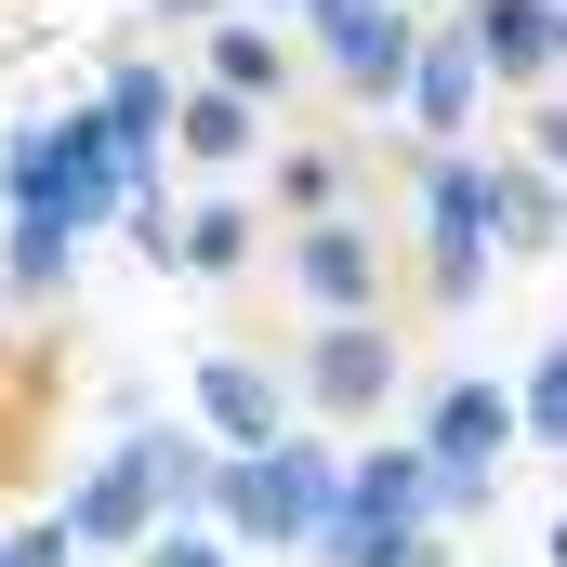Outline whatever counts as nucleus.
I'll use <instances>...</instances> for the list:
<instances>
[{
    "label": "nucleus",
    "instance_id": "obj_1",
    "mask_svg": "<svg viewBox=\"0 0 567 567\" xmlns=\"http://www.w3.org/2000/svg\"><path fill=\"white\" fill-rule=\"evenodd\" d=\"M0 185H13V212H53L66 238H106L120 198H133V158H120L93 93H53L27 133H0Z\"/></svg>",
    "mask_w": 567,
    "mask_h": 567
},
{
    "label": "nucleus",
    "instance_id": "obj_2",
    "mask_svg": "<svg viewBox=\"0 0 567 567\" xmlns=\"http://www.w3.org/2000/svg\"><path fill=\"white\" fill-rule=\"evenodd\" d=\"M330 475H343V449L317 423H278L265 449H225V462H212V515H198V528H225L238 555H290V542H317Z\"/></svg>",
    "mask_w": 567,
    "mask_h": 567
},
{
    "label": "nucleus",
    "instance_id": "obj_3",
    "mask_svg": "<svg viewBox=\"0 0 567 567\" xmlns=\"http://www.w3.org/2000/svg\"><path fill=\"white\" fill-rule=\"evenodd\" d=\"M410 449H423V515L435 528H475L502 502V475H515V396L488 370H449V383H423Z\"/></svg>",
    "mask_w": 567,
    "mask_h": 567
},
{
    "label": "nucleus",
    "instance_id": "obj_4",
    "mask_svg": "<svg viewBox=\"0 0 567 567\" xmlns=\"http://www.w3.org/2000/svg\"><path fill=\"white\" fill-rule=\"evenodd\" d=\"M278 370H290V410H303L317 435H357V423H383V410H396L410 343H396V317H317Z\"/></svg>",
    "mask_w": 567,
    "mask_h": 567
},
{
    "label": "nucleus",
    "instance_id": "obj_5",
    "mask_svg": "<svg viewBox=\"0 0 567 567\" xmlns=\"http://www.w3.org/2000/svg\"><path fill=\"white\" fill-rule=\"evenodd\" d=\"M410 185H423V303L435 317H475L488 303V158L475 145H410Z\"/></svg>",
    "mask_w": 567,
    "mask_h": 567
},
{
    "label": "nucleus",
    "instance_id": "obj_6",
    "mask_svg": "<svg viewBox=\"0 0 567 567\" xmlns=\"http://www.w3.org/2000/svg\"><path fill=\"white\" fill-rule=\"evenodd\" d=\"M303 40H317V66H330L357 106H396L423 13H410V0H317V13H303Z\"/></svg>",
    "mask_w": 567,
    "mask_h": 567
},
{
    "label": "nucleus",
    "instance_id": "obj_7",
    "mask_svg": "<svg viewBox=\"0 0 567 567\" xmlns=\"http://www.w3.org/2000/svg\"><path fill=\"white\" fill-rule=\"evenodd\" d=\"M185 423L212 435V449H265V435L303 423V410H290V370H278V357H251V343H212V357L185 370Z\"/></svg>",
    "mask_w": 567,
    "mask_h": 567
},
{
    "label": "nucleus",
    "instance_id": "obj_8",
    "mask_svg": "<svg viewBox=\"0 0 567 567\" xmlns=\"http://www.w3.org/2000/svg\"><path fill=\"white\" fill-rule=\"evenodd\" d=\"M396 120H410L423 145H475V120H488V66H475L462 13H423V40H410V80H396Z\"/></svg>",
    "mask_w": 567,
    "mask_h": 567
},
{
    "label": "nucleus",
    "instance_id": "obj_9",
    "mask_svg": "<svg viewBox=\"0 0 567 567\" xmlns=\"http://www.w3.org/2000/svg\"><path fill=\"white\" fill-rule=\"evenodd\" d=\"M290 290H303L317 317H383V238H370L357 212L290 225Z\"/></svg>",
    "mask_w": 567,
    "mask_h": 567
},
{
    "label": "nucleus",
    "instance_id": "obj_10",
    "mask_svg": "<svg viewBox=\"0 0 567 567\" xmlns=\"http://www.w3.org/2000/svg\"><path fill=\"white\" fill-rule=\"evenodd\" d=\"M53 515H66V542H80V555H133L145 528H158V488H145V449L120 435L106 462H80V488H66Z\"/></svg>",
    "mask_w": 567,
    "mask_h": 567
},
{
    "label": "nucleus",
    "instance_id": "obj_11",
    "mask_svg": "<svg viewBox=\"0 0 567 567\" xmlns=\"http://www.w3.org/2000/svg\"><path fill=\"white\" fill-rule=\"evenodd\" d=\"M265 120H278V106H251V93L172 80V133H158V158H185V172H251V158H265Z\"/></svg>",
    "mask_w": 567,
    "mask_h": 567
},
{
    "label": "nucleus",
    "instance_id": "obj_12",
    "mask_svg": "<svg viewBox=\"0 0 567 567\" xmlns=\"http://www.w3.org/2000/svg\"><path fill=\"white\" fill-rule=\"evenodd\" d=\"M462 13V40H475V66L502 80V93H555V0H449Z\"/></svg>",
    "mask_w": 567,
    "mask_h": 567
},
{
    "label": "nucleus",
    "instance_id": "obj_13",
    "mask_svg": "<svg viewBox=\"0 0 567 567\" xmlns=\"http://www.w3.org/2000/svg\"><path fill=\"white\" fill-rule=\"evenodd\" d=\"M251 251H265V212H251L238 185H212V198H185V212H172V265H158V278L225 290V278H251Z\"/></svg>",
    "mask_w": 567,
    "mask_h": 567
},
{
    "label": "nucleus",
    "instance_id": "obj_14",
    "mask_svg": "<svg viewBox=\"0 0 567 567\" xmlns=\"http://www.w3.org/2000/svg\"><path fill=\"white\" fill-rule=\"evenodd\" d=\"M555 238H567L555 158H488V251H515V265H555Z\"/></svg>",
    "mask_w": 567,
    "mask_h": 567
},
{
    "label": "nucleus",
    "instance_id": "obj_15",
    "mask_svg": "<svg viewBox=\"0 0 567 567\" xmlns=\"http://www.w3.org/2000/svg\"><path fill=\"white\" fill-rule=\"evenodd\" d=\"M93 106H106V133H120V158H133V185H145L158 172V133H172V66L158 53H106Z\"/></svg>",
    "mask_w": 567,
    "mask_h": 567
},
{
    "label": "nucleus",
    "instance_id": "obj_16",
    "mask_svg": "<svg viewBox=\"0 0 567 567\" xmlns=\"http://www.w3.org/2000/svg\"><path fill=\"white\" fill-rule=\"evenodd\" d=\"M317 567H449V528L435 515H317Z\"/></svg>",
    "mask_w": 567,
    "mask_h": 567
},
{
    "label": "nucleus",
    "instance_id": "obj_17",
    "mask_svg": "<svg viewBox=\"0 0 567 567\" xmlns=\"http://www.w3.org/2000/svg\"><path fill=\"white\" fill-rule=\"evenodd\" d=\"M198 80H212V93L278 106V93H290V40L265 27V13H212V27H198Z\"/></svg>",
    "mask_w": 567,
    "mask_h": 567
},
{
    "label": "nucleus",
    "instance_id": "obj_18",
    "mask_svg": "<svg viewBox=\"0 0 567 567\" xmlns=\"http://www.w3.org/2000/svg\"><path fill=\"white\" fill-rule=\"evenodd\" d=\"M80 251L93 238H66L53 212H0V303H66L80 290Z\"/></svg>",
    "mask_w": 567,
    "mask_h": 567
},
{
    "label": "nucleus",
    "instance_id": "obj_19",
    "mask_svg": "<svg viewBox=\"0 0 567 567\" xmlns=\"http://www.w3.org/2000/svg\"><path fill=\"white\" fill-rule=\"evenodd\" d=\"M330 515H423V449H410V435H370V449H343V475H330Z\"/></svg>",
    "mask_w": 567,
    "mask_h": 567
},
{
    "label": "nucleus",
    "instance_id": "obj_20",
    "mask_svg": "<svg viewBox=\"0 0 567 567\" xmlns=\"http://www.w3.org/2000/svg\"><path fill=\"white\" fill-rule=\"evenodd\" d=\"M133 449H145V488H158V528H172V515H212V462H225V449L198 423H133Z\"/></svg>",
    "mask_w": 567,
    "mask_h": 567
},
{
    "label": "nucleus",
    "instance_id": "obj_21",
    "mask_svg": "<svg viewBox=\"0 0 567 567\" xmlns=\"http://www.w3.org/2000/svg\"><path fill=\"white\" fill-rule=\"evenodd\" d=\"M278 212H290V225L357 212V158H343V145H278Z\"/></svg>",
    "mask_w": 567,
    "mask_h": 567
},
{
    "label": "nucleus",
    "instance_id": "obj_22",
    "mask_svg": "<svg viewBox=\"0 0 567 567\" xmlns=\"http://www.w3.org/2000/svg\"><path fill=\"white\" fill-rule=\"evenodd\" d=\"M502 396H515V449H567V343H542Z\"/></svg>",
    "mask_w": 567,
    "mask_h": 567
},
{
    "label": "nucleus",
    "instance_id": "obj_23",
    "mask_svg": "<svg viewBox=\"0 0 567 567\" xmlns=\"http://www.w3.org/2000/svg\"><path fill=\"white\" fill-rule=\"evenodd\" d=\"M133 567H238V542L225 528H198V515H172V528H145Z\"/></svg>",
    "mask_w": 567,
    "mask_h": 567
},
{
    "label": "nucleus",
    "instance_id": "obj_24",
    "mask_svg": "<svg viewBox=\"0 0 567 567\" xmlns=\"http://www.w3.org/2000/svg\"><path fill=\"white\" fill-rule=\"evenodd\" d=\"M0 567H80L66 515H27V528H0Z\"/></svg>",
    "mask_w": 567,
    "mask_h": 567
},
{
    "label": "nucleus",
    "instance_id": "obj_25",
    "mask_svg": "<svg viewBox=\"0 0 567 567\" xmlns=\"http://www.w3.org/2000/svg\"><path fill=\"white\" fill-rule=\"evenodd\" d=\"M515 158H567V106L555 93H528V145H515Z\"/></svg>",
    "mask_w": 567,
    "mask_h": 567
},
{
    "label": "nucleus",
    "instance_id": "obj_26",
    "mask_svg": "<svg viewBox=\"0 0 567 567\" xmlns=\"http://www.w3.org/2000/svg\"><path fill=\"white\" fill-rule=\"evenodd\" d=\"M158 27H212V13H238V0H145Z\"/></svg>",
    "mask_w": 567,
    "mask_h": 567
},
{
    "label": "nucleus",
    "instance_id": "obj_27",
    "mask_svg": "<svg viewBox=\"0 0 567 567\" xmlns=\"http://www.w3.org/2000/svg\"><path fill=\"white\" fill-rule=\"evenodd\" d=\"M238 13H265V27H303V13H317V0H238Z\"/></svg>",
    "mask_w": 567,
    "mask_h": 567
},
{
    "label": "nucleus",
    "instance_id": "obj_28",
    "mask_svg": "<svg viewBox=\"0 0 567 567\" xmlns=\"http://www.w3.org/2000/svg\"><path fill=\"white\" fill-rule=\"evenodd\" d=\"M410 13H449V0H410Z\"/></svg>",
    "mask_w": 567,
    "mask_h": 567
},
{
    "label": "nucleus",
    "instance_id": "obj_29",
    "mask_svg": "<svg viewBox=\"0 0 567 567\" xmlns=\"http://www.w3.org/2000/svg\"><path fill=\"white\" fill-rule=\"evenodd\" d=\"M0 212H13V185H0Z\"/></svg>",
    "mask_w": 567,
    "mask_h": 567
}]
</instances>
